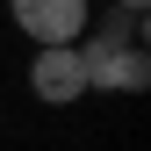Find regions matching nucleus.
Listing matches in <instances>:
<instances>
[{
  "label": "nucleus",
  "mask_w": 151,
  "mask_h": 151,
  "mask_svg": "<svg viewBox=\"0 0 151 151\" xmlns=\"http://www.w3.org/2000/svg\"><path fill=\"white\" fill-rule=\"evenodd\" d=\"M115 7H122V14H144V0H115Z\"/></svg>",
  "instance_id": "obj_4"
},
{
  "label": "nucleus",
  "mask_w": 151,
  "mask_h": 151,
  "mask_svg": "<svg viewBox=\"0 0 151 151\" xmlns=\"http://www.w3.org/2000/svg\"><path fill=\"white\" fill-rule=\"evenodd\" d=\"M79 65H86V86H101V93H144L151 86L144 43H122V50H108V58H79Z\"/></svg>",
  "instance_id": "obj_3"
},
{
  "label": "nucleus",
  "mask_w": 151,
  "mask_h": 151,
  "mask_svg": "<svg viewBox=\"0 0 151 151\" xmlns=\"http://www.w3.org/2000/svg\"><path fill=\"white\" fill-rule=\"evenodd\" d=\"M29 93H36L43 108H72L79 93H93V86H86L79 50H72V43H43V50L29 58Z\"/></svg>",
  "instance_id": "obj_1"
},
{
  "label": "nucleus",
  "mask_w": 151,
  "mask_h": 151,
  "mask_svg": "<svg viewBox=\"0 0 151 151\" xmlns=\"http://www.w3.org/2000/svg\"><path fill=\"white\" fill-rule=\"evenodd\" d=\"M7 7H14V29L36 50L43 43H79V29H86V0H7Z\"/></svg>",
  "instance_id": "obj_2"
}]
</instances>
